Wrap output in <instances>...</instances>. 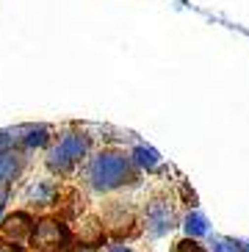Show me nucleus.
Returning <instances> with one entry per match:
<instances>
[{"label": "nucleus", "mask_w": 249, "mask_h": 252, "mask_svg": "<svg viewBox=\"0 0 249 252\" xmlns=\"http://www.w3.org/2000/svg\"><path fill=\"white\" fill-rule=\"evenodd\" d=\"M0 252H3V247H0ZM6 252H17L14 247H6Z\"/></svg>", "instance_id": "nucleus-1"}]
</instances>
